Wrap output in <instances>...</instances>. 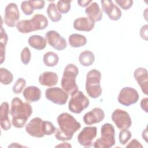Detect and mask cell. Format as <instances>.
Here are the masks:
<instances>
[{
	"label": "cell",
	"mask_w": 148,
	"mask_h": 148,
	"mask_svg": "<svg viewBox=\"0 0 148 148\" xmlns=\"http://www.w3.org/2000/svg\"><path fill=\"white\" fill-rule=\"evenodd\" d=\"M57 120L59 128H56L55 137L60 141L71 140L73 134L81 128L80 123L68 113L60 114Z\"/></svg>",
	"instance_id": "obj_1"
},
{
	"label": "cell",
	"mask_w": 148,
	"mask_h": 148,
	"mask_svg": "<svg viewBox=\"0 0 148 148\" xmlns=\"http://www.w3.org/2000/svg\"><path fill=\"white\" fill-rule=\"evenodd\" d=\"M32 113V108L28 102H23L18 97L13 98L10 114L12 117V124L14 127L23 128Z\"/></svg>",
	"instance_id": "obj_2"
},
{
	"label": "cell",
	"mask_w": 148,
	"mask_h": 148,
	"mask_svg": "<svg viewBox=\"0 0 148 148\" xmlns=\"http://www.w3.org/2000/svg\"><path fill=\"white\" fill-rule=\"evenodd\" d=\"M47 18L42 14H35L30 20H22L16 25L17 29L22 34L43 30L48 25Z\"/></svg>",
	"instance_id": "obj_3"
},
{
	"label": "cell",
	"mask_w": 148,
	"mask_h": 148,
	"mask_svg": "<svg viewBox=\"0 0 148 148\" xmlns=\"http://www.w3.org/2000/svg\"><path fill=\"white\" fill-rule=\"evenodd\" d=\"M78 74L79 69L73 64H68L63 72L61 86L62 89L71 96L78 91L79 87L76 83V77Z\"/></svg>",
	"instance_id": "obj_4"
},
{
	"label": "cell",
	"mask_w": 148,
	"mask_h": 148,
	"mask_svg": "<svg viewBox=\"0 0 148 148\" xmlns=\"http://www.w3.org/2000/svg\"><path fill=\"white\" fill-rule=\"evenodd\" d=\"M101 73L97 69H93L88 72L86 76V90L88 96L92 98H97L102 94L101 87Z\"/></svg>",
	"instance_id": "obj_5"
},
{
	"label": "cell",
	"mask_w": 148,
	"mask_h": 148,
	"mask_svg": "<svg viewBox=\"0 0 148 148\" xmlns=\"http://www.w3.org/2000/svg\"><path fill=\"white\" fill-rule=\"evenodd\" d=\"M115 130L110 123H105L101 127V137L94 143L95 148H109L115 145Z\"/></svg>",
	"instance_id": "obj_6"
},
{
	"label": "cell",
	"mask_w": 148,
	"mask_h": 148,
	"mask_svg": "<svg viewBox=\"0 0 148 148\" xmlns=\"http://www.w3.org/2000/svg\"><path fill=\"white\" fill-rule=\"evenodd\" d=\"M90 104L88 98L81 91H77L72 95L69 103V110L76 114L80 113L83 110L86 109Z\"/></svg>",
	"instance_id": "obj_7"
},
{
	"label": "cell",
	"mask_w": 148,
	"mask_h": 148,
	"mask_svg": "<svg viewBox=\"0 0 148 148\" xmlns=\"http://www.w3.org/2000/svg\"><path fill=\"white\" fill-rule=\"evenodd\" d=\"M139 98V94L135 89L130 87H125L120 90L117 100L120 104L129 106L136 103Z\"/></svg>",
	"instance_id": "obj_8"
},
{
	"label": "cell",
	"mask_w": 148,
	"mask_h": 148,
	"mask_svg": "<svg viewBox=\"0 0 148 148\" xmlns=\"http://www.w3.org/2000/svg\"><path fill=\"white\" fill-rule=\"evenodd\" d=\"M46 98L53 103L58 105H65L68 99V94L60 87H51L45 91Z\"/></svg>",
	"instance_id": "obj_9"
},
{
	"label": "cell",
	"mask_w": 148,
	"mask_h": 148,
	"mask_svg": "<svg viewBox=\"0 0 148 148\" xmlns=\"http://www.w3.org/2000/svg\"><path fill=\"white\" fill-rule=\"evenodd\" d=\"M97 128L94 126L84 127L77 135L79 143L84 147H90L92 145V142L96 138Z\"/></svg>",
	"instance_id": "obj_10"
},
{
	"label": "cell",
	"mask_w": 148,
	"mask_h": 148,
	"mask_svg": "<svg viewBox=\"0 0 148 148\" xmlns=\"http://www.w3.org/2000/svg\"><path fill=\"white\" fill-rule=\"evenodd\" d=\"M112 120L120 130L128 129L132 124L131 119L128 113L120 109H117L113 111Z\"/></svg>",
	"instance_id": "obj_11"
},
{
	"label": "cell",
	"mask_w": 148,
	"mask_h": 148,
	"mask_svg": "<svg viewBox=\"0 0 148 148\" xmlns=\"http://www.w3.org/2000/svg\"><path fill=\"white\" fill-rule=\"evenodd\" d=\"M20 18V13L16 3L11 2L5 8L4 15V23L9 27L17 25Z\"/></svg>",
	"instance_id": "obj_12"
},
{
	"label": "cell",
	"mask_w": 148,
	"mask_h": 148,
	"mask_svg": "<svg viewBox=\"0 0 148 148\" xmlns=\"http://www.w3.org/2000/svg\"><path fill=\"white\" fill-rule=\"evenodd\" d=\"M45 37L49 45L57 50H63L67 46L65 39L54 30L48 31L45 34Z\"/></svg>",
	"instance_id": "obj_13"
},
{
	"label": "cell",
	"mask_w": 148,
	"mask_h": 148,
	"mask_svg": "<svg viewBox=\"0 0 148 148\" xmlns=\"http://www.w3.org/2000/svg\"><path fill=\"white\" fill-rule=\"evenodd\" d=\"M43 120L38 117L31 120L25 126L26 132L31 136L42 138L45 136L43 127Z\"/></svg>",
	"instance_id": "obj_14"
},
{
	"label": "cell",
	"mask_w": 148,
	"mask_h": 148,
	"mask_svg": "<svg viewBox=\"0 0 148 148\" xmlns=\"http://www.w3.org/2000/svg\"><path fill=\"white\" fill-rule=\"evenodd\" d=\"M102 10L105 13L109 19L113 21L119 20L121 17V11L112 1H101Z\"/></svg>",
	"instance_id": "obj_15"
},
{
	"label": "cell",
	"mask_w": 148,
	"mask_h": 148,
	"mask_svg": "<svg viewBox=\"0 0 148 148\" xmlns=\"http://www.w3.org/2000/svg\"><path fill=\"white\" fill-rule=\"evenodd\" d=\"M134 76L142 92L147 95L148 94V72L147 69L142 67L136 68L134 72Z\"/></svg>",
	"instance_id": "obj_16"
},
{
	"label": "cell",
	"mask_w": 148,
	"mask_h": 148,
	"mask_svg": "<svg viewBox=\"0 0 148 148\" xmlns=\"http://www.w3.org/2000/svg\"><path fill=\"white\" fill-rule=\"evenodd\" d=\"M105 118L103 110L99 108H94L86 113L83 116V121L87 125H92L99 123Z\"/></svg>",
	"instance_id": "obj_17"
},
{
	"label": "cell",
	"mask_w": 148,
	"mask_h": 148,
	"mask_svg": "<svg viewBox=\"0 0 148 148\" xmlns=\"http://www.w3.org/2000/svg\"><path fill=\"white\" fill-rule=\"evenodd\" d=\"M95 26V23L88 17H82L77 18L73 23V28L80 31H91Z\"/></svg>",
	"instance_id": "obj_18"
},
{
	"label": "cell",
	"mask_w": 148,
	"mask_h": 148,
	"mask_svg": "<svg viewBox=\"0 0 148 148\" xmlns=\"http://www.w3.org/2000/svg\"><path fill=\"white\" fill-rule=\"evenodd\" d=\"M9 105L7 102H3L1 105L0 108V123L1 127L4 131H8L11 128L12 124L9 118Z\"/></svg>",
	"instance_id": "obj_19"
},
{
	"label": "cell",
	"mask_w": 148,
	"mask_h": 148,
	"mask_svg": "<svg viewBox=\"0 0 148 148\" xmlns=\"http://www.w3.org/2000/svg\"><path fill=\"white\" fill-rule=\"evenodd\" d=\"M85 12L88 17L92 21L98 22L101 20L103 14L99 5L95 2H92L85 9Z\"/></svg>",
	"instance_id": "obj_20"
},
{
	"label": "cell",
	"mask_w": 148,
	"mask_h": 148,
	"mask_svg": "<svg viewBox=\"0 0 148 148\" xmlns=\"http://www.w3.org/2000/svg\"><path fill=\"white\" fill-rule=\"evenodd\" d=\"M23 95L27 102H35L40 99L41 97V91L38 87L30 86L24 88Z\"/></svg>",
	"instance_id": "obj_21"
},
{
	"label": "cell",
	"mask_w": 148,
	"mask_h": 148,
	"mask_svg": "<svg viewBox=\"0 0 148 148\" xmlns=\"http://www.w3.org/2000/svg\"><path fill=\"white\" fill-rule=\"evenodd\" d=\"M58 82L57 74L53 72L46 71L39 76V83L43 86L52 87L56 86Z\"/></svg>",
	"instance_id": "obj_22"
},
{
	"label": "cell",
	"mask_w": 148,
	"mask_h": 148,
	"mask_svg": "<svg viewBox=\"0 0 148 148\" xmlns=\"http://www.w3.org/2000/svg\"><path fill=\"white\" fill-rule=\"evenodd\" d=\"M29 45L38 50L44 49L47 44V41L45 38L38 35H33L29 37L28 39Z\"/></svg>",
	"instance_id": "obj_23"
},
{
	"label": "cell",
	"mask_w": 148,
	"mask_h": 148,
	"mask_svg": "<svg viewBox=\"0 0 148 148\" xmlns=\"http://www.w3.org/2000/svg\"><path fill=\"white\" fill-rule=\"evenodd\" d=\"M68 42L72 47L77 48L86 45L87 38L85 36L81 34H72L69 36Z\"/></svg>",
	"instance_id": "obj_24"
},
{
	"label": "cell",
	"mask_w": 148,
	"mask_h": 148,
	"mask_svg": "<svg viewBox=\"0 0 148 148\" xmlns=\"http://www.w3.org/2000/svg\"><path fill=\"white\" fill-rule=\"evenodd\" d=\"M79 61L84 66L91 65L95 61L94 54L90 50H84L80 53L79 56Z\"/></svg>",
	"instance_id": "obj_25"
},
{
	"label": "cell",
	"mask_w": 148,
	"mask_h": 148,
	"mask_svg": "<svg viewBox=\"0 0 148 148\" xmlns=\"http://www.w3.org/2000/svg\"><path fill=\"white\" fill-rule=\"evenodd\" d=\"M47 13L48 17L52 22H58L62 18L61 13L58 12L56 5L53 2L50 3L49 4L47 9Z\"/></svg>",
	"instance_id": "obj_26"
},
{
	"label": "cell",
	"mask_w": 148,
	"mask_h": 148,
	"mask_svg": "<svg viewBox=\"0 0 148 148\" xmlns=\"http://www.w3.org/2000/svg\"><path fill=\"white\" fill-rule=\"evenodd\" d=\"M43 61L47 66L53 67L57 65L59 61V57L56 53L48 51L44 54Z\"/></svg>",
	"instance_id": "obj_27"
},
{
	"label": "cell",
	"mask_w": 148,
	"mask_h": 148,
	"mask_svg": "<svg viewBox=\"0 0 148 148\" xmlns=\"http://www.w3.org/2000/svg\"><path fill=\"white\" fill-rule=\"evenodd\" d=\"M8 36L6 33L5 30L1 25V35H0V43H1V56L0 61L1 64H2L5 61V49L6 46L8 43Z\"/></svg>",
	"instance_id": "obj_28"
},
{
	"label": "cell",
	"mask_w": 148,
	"mask_h": 148,
	"mask_svg": "<svg viewBox=\"0 0 148 148\" xmlns=\"http://www.w3.org/2000/svg\"><path fill=\"white\" fill-rule=\"evenodd\" d=\"M0 80L3 85L10 84L13 80V75L11 72L5 68H0Z\"/></svg>",
	"instance_id": "obj_29"
},
{
	"label": "cell",
	"mask_w": 148,
	"mask_h": 148,
	"mask_svg": "<svg viewBox=\"0 0 148 148\" xmlns=\"http://www.w3.org/2000/svg\"><path fill=\"white\" fill-rule=\"evenodd\" d=\"M71 1H58L56 6L58 12L61 14L67 13L71 9Z\"/></svg>",
	"instance_id": "obj_30"
},
{
	"label": "cell",
	"mask_w": 148,
	"mask_h": 148,
	"mask_svg": "<svg viewBox=\"0 0 148 148\" xmlns=\"http://www.w3.org/2000/svg\"><path fill=\"white\" fill-rule=\"evenodd\" d=\"M26 86V81L24 79L20 77L17 79L12 88L13 92L16 94H19L22 92L23 89Z\"/></svg>",
	"instance_id": "obj_31"
},
{
	"label": "cell",
	"mask_w": 148,
	"mask_h": 148,
	"mask_svg": "<svg viewBox=\"0 0 148 148\" xmlns=\"http://www.w3.org/2000/svg\"><path fill=\"white\" fill-rule=\"evenodd\" d=\"M131 136H132V134L128 130L122 129L119 132V142L122 145H124L129 141Z\"/></svg>",
	"instance_id": "obj_32"
},
{
	"label": "cell",
	"mask_w": 148,
	"mask_h": 148,
	"mask_svg": "<svg viewBox=\"0 0 148 148\" xmlns=\"http://www.w3.org/2000/svg\"><path fill=\"white\" fill-rule=\"evenodd\" d=\"M43 127L45 135H51L56 132V127L53 124L49 121H43Z\"/></svg>",
	"instance_id": "obj_33"
},
{
	"label": "cell",
	"mask_w": 148,
	"mask_h": 148,
	"mask_svg": "<svg viewBox=\"0 0 148 148\" xmlns=\"http://www.w3.org/2000/svg\"><path fill=\"white\" fill-rule=\"evenodd\" d=\"M21 9L23 13L26 16L31 15L34 11V9L29 1H23L21 3Z\"/></svg>",
	"instance_id": "obj_34"
},
{
	"label": "cell",
	"mask_w": 148,
	"mask_h": 148,
	"mask_svg": "<svg viewBox=\"0 0 148 148\" xmlns=\"http://www.w3.org/2000/svg\"><path fill=\"white\" fill-rule=\"evenodd\" d=\"M20 58L21 61L23 64L27 65L29 64L31 58V53L28 47H25L22 50Z\"/></svg>",
	"instance_id": "obj_35"
},
{
	"label": "cell",
	"mask_w": 148,
	"mask_h": 148,
	"mask_svg": "<svg viewBox=\"0 0 148 148\" xmlns=\"http://www.w3.org/2000/svg\"><path fill=\"white\" fill-rule=\"evenodd\" d=\"M115 2L124 10H127L131 8L134 2L132 0H116Z\"/></svg>",
	"instance_id": "obj_36"
},
{
	"label": "cell",
	"mask_w": 148,
	"mask_h": 148,
	"mask_svg": "<svg viewBox=\"0 0 148 148\" xmlns=\"http://www.w3.org/2000/svg\"><path fill=\"white\" fill-rule=\"evenodd\" d=\"M34 9V10H40L42 9L45 7V2L43 0H39V1H29Z\"/></svg>",
	"instance_id": "obj_37"
},
{
	"label": "cell",
	"mask_w": 148,
	"mask_h": 148,
	"mask_svg": "<svg viewBox=\"0 0 148 148\" xmlns=\"http://www.w3.org/2000/svg\"><path fill=\"white\" fill-rule=\"evenodd\" d=\"M147 29L148 25L146 24L143 25L140 29V36L145 40H147Z\"/></svg>",
	"instance_id": "obj_38"
},
{
	"label": "cell",
	"mask_w": 148,
	"mask_h": 148,
	"mask_svg": "<svg viewBox=\"0 0 148 148\" xmlns=\"http://www.w3.org/2000/svg\"><path fill=\"white\" fill-rule=\"evenodd\" d=\"M126 147H143L141 143L136 139H132L127 146Z\"/></svg>",
	"instance_id": "obj_39"
},
{
	"label": "cell",
	"mask_w": 148,
	"mask_h": 148,
	"mask_svg": "<svg viewBox=\"0 0 148 148\" xmlns=\"http://www.w3.org/2000/svg\"><path fill=\"white\" fill-rule=\"evenodd\" d=\"M140 107L146 113L148 112V98H145L140 102Z\"/></svg>",
	"instance_id": "obj_40"
},
{
	"label": "cell",
	"mask_w": 148,
	"mask_h": 148,
	"mask_svg": "<svg viewBox=\"0 0 148 148\" xmlns=\"http://www.w3.org/2000/svg\"><path fill=\"white\" fill-rule=\"evenodd\" d=\"M92 2V1L91 0H83V1H77L78 5L83 8L87 7Z\"/></svg>",
	"instance_id": "obj_41"
},
{
	"label": "cell",
	"mask_w": 148,
	"mask_h": 148,
	"mask_svg": "<svg viewBox=\"0 0 148 148\" xmlns=\"http://www.w3.org/2000/svg\"><path fill=\"white\" fill-rule=\"evenodd\" d=\"M56 147H71L72 146L69 144L68 143H66V142H64V143H62L61 144H60L58 145H57Z\"/></svg>",
	"instance_id": "obj_42"
},
{
	"label": "cell",
	"mask_w": 148,
	"mask_h": 148,
	"mask_svg": "<svg viewBox=\"0 0 148 148\" xmlns=\"http://www.w3.org/2000/svg\"><path fill=\"white\" fill-rule=\"evenodd\" d=\"M142 138L145 140V141L147 142V127L145 128V131H143L142 132Z\"/></svg>",
	"instance_id": "obj_43"
}]
</instances>
